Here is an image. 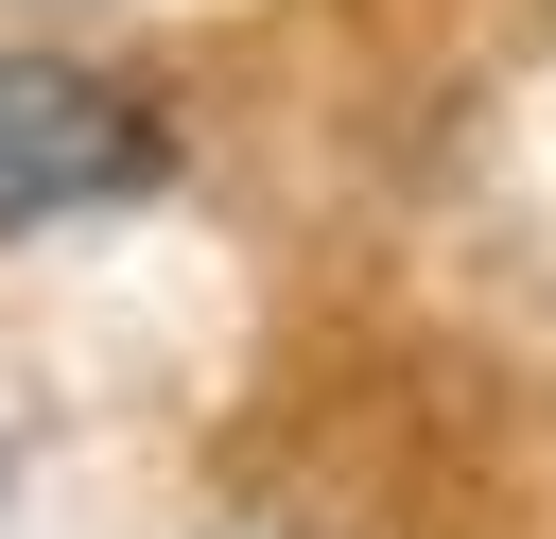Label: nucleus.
Here are the masks:
<instances>
[{"label":"nucleus","instance_id":"1","mask_svg":"<svg viewBox=\"0 0 556 539\" xmlns=\"http://www.w3.org/2000/svg\"><path fill=\"white\" fill-rule=\"evenodd\" d=\"M156 104L87 52H0V243L17 226H70V209H122L156 191Z\"/></svg>","mask_w":556,"mask_h":539}]
</instances>
